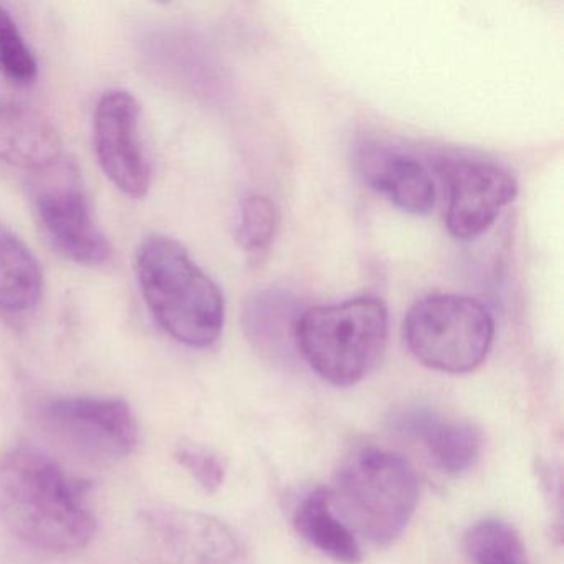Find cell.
Returning <instances> with one entry per match:
<instances>
[{
  "instance_id": "obj_1",
  "label": "cell",
  "mask_w": 564,
  "mask_h": 564,
  "mask_svg": "<svg viewBox=\"0 0 564 564\" xmlns=\"http://www.w3.org/2000/svg\"><path fill=\"white\" fill-rule=\"evenodd\" d=\"M88 488L37 445H14L0 457V518L35 550L68 553L90 543L97 520Z\"/></svg>"
},
{
  "instance_id": "obj_2",
  "label": "cell",
  "mask_w": 564,
  "mask_h": 564,
  "mask_svg": "<svg viewBox=\"0 0 564 564\" xmlns=\"http://www.w3.org/2000/svg\"><path fill=\"white\" fill-rule=\"evenodd\" d=\"M141 295L164 333L187 348H210L226 323L217 283L171 237H144L134 257Z\"/></svg>"
},
{
  "instance_id": "obj_3",
  "label": "cell",
  "mask_w": 564,
  "mask_h": 564,
  "mask_svg": "<svg viewBox=\"0 0 564 564\" xmlns=\"http://www.w3.org/2000/svg\"><path fill=\"white\" fill-rule=\"evenodd\" d=\"M328 491L333 507L355 533L388 546L414 517L419 480L399 452L362 445L343 460Z\"/></svg>"
},
{
  "instance_id": "obj_4",
  "label": "cell",
  "mask_w": 564,
  "mask_h": 564,
  "mask_svg": "<svg viewBox=\"0 0 564 564\" xmlns=\"http://www.w3.org/2000/svg\"><path fill=\"white\" fill-rule=\"evenodd\" d=\"M389 312L378 296H358L335 305L303 310L296 325V351L329 384H358L384 355Z\"/></svg>"
},
{
  "instance_id": "obj_5",
  "label": "cell",
  "mask_w": 564,
  "mask_h": 564,
  "mask_svg": "<svg viewBox=\"0 0 564 564\" xmlns=\"http://www.w3.org/2000/svg\"><path fill=\"white\" fill-rule=\"evenodd\" d=\"M402 338L421 365L464 375L487 359L495 338L494 315L471 296L429 295L409 310Z\"/></svg>"
},
{
  "instance_id": "obj_6",
  "label": "cell",
  "mask_w": 564,
  "mask_h": 564,
  "mask_svg": "<svg viewBox=\"0 0 564 564\" xmlns=\"http://www.w3.org/2000/svg\"><path fill=\"white\" fill-rule=\"evenodd\" d=\"M41 424L64 451L95 467L118 464L137 447V419L117 398L55 399L42 408Z\"/></svg>"
},
{
  "instance_id": "obj_7",
  "label": "cell",
  "mask_w": 564,
  "mask_h": 564,
  "mask_svg": "<svg viewBox=\"0 0 564 564\" xmlns=\"http://www.w3.org/2000/svg\"><path fill=\"white\" fill-rule=\"evenodd\" d=\"M34 176L32 203L52 243L80 265L97 267L107 262L110 242L95 220L77 166L64 158L51 170Z\"/></svg>"
},
{
  "instance_id": "obj_8",
  "label": "cell",
  "mask_w": 564,
  "mask_h": 564,
  "mask_svg": "<svg viewBox=\"0 0 564 564\" xmlns=\"http://www.w3.org/2000/svg\"><path fill=\"white\" fill-rule=\"evenodd\" d=\"M94 147L105 176L130 197H144L151 186L150 160L141 138V105L127 90H110L98 101Z\"/></svg>"
},
{
  "instance_id": "obj_9",
  "label": "cell",
  "mask_w": 564,
  "mask_h": 564,
  "mask_svg": "<svg viewBox=\"0 0 564 564\" xmlns=\"http://www.w3.org/2000/svg\"><path fill=\"white\" fill-rule=\"evenodd\" d=\"M438 173L447 187L445 226L465 242L484 236L518 194L517 180L487 161L448 160Z\"/></svg>"
},
{
  "instance_id": "obj_10",
  "label": "cell",
  "mask_w": 564,
  "mask_h": 564,
  "mask_svg": "<svg viewBox=\"0 0 564 564\" xmlns=\"http://www.w3.org/2000/svg\"><path fill=\"white\" fill-rule=\"evenodd\" d=\"M141 527L158 553L173 564H232L240 546L219 518L174 507L148 508Z\"/></svg>"
},
{
  "instance_id": "obj_11",
  "label": "cell",
  "mask_w": 564,
  "mask_h": 564,
  "mask_svg": "<svg viewBox=\"0 0 564 564\" xmlns=\"http://www.w3.org/2000/svg\"><path fill=\"white\" fill-rule=\"evenodd\" d=\"M356 163L362 181L402 213L429 216L434 210L435 184L421 161L389 148L366 147Z\"/></svg>"
},
{
  "instance_id": "obj_12",
  "label": "cell",
  "mask_w": 564,
  "mask_h": 564,
  "mask_svg": "<svg viewBox=\"0 0 564 564\" xmlns=\"http://www.w3.org/2000/svg\"><path fill=\"white\" fill-rule=\"evenodd\" d=\"M64 158L61 137L47 118L25 105L0 104V160L37 174Z\"/></svg>"
},
{
  "instance_id": "obj_13",
  "label": "cell",
  "mask_w": 564,
  "mask_h": 564,
  "mask_svg": "<svg viewBox=\"0 0 564 564\" xmlns=\"http://www.w3.org/2000/svg\"><path fill=\"white\" fill-rule=\"evenodd\" d=\"M399 429L417 437L445 474H464L480 457L481 434L470 422L445 419L427 409H419L402 414Z\"/></svg>"
},
{
  "instance_id": "obj_14",
  "label": "cell",
  "mask_w": 564,
  "mask_h": 564,
  "mask_svg": "<svg viewBox=\"0 0 564 564\" xmlns=\"http://www.w3.org/2000/svg\"><path fill=\"white\" fill-rule=\"evenodd\" d=\"M303 310L285 290H262L243 306L247 338L270 358L289 359L296 351V325Z\"/></svg>"
},
{
  "instance_id": "obj_15",
  "label": "cell",
  "mask_w": 564,
  "mask_h": 564,
  "mask_svg": "<svg viewBox=\"0 0 564 564\" xmlns=\"http://www.w3.org/2000/svg\"><path fill=\"white\" fill-rule=\"evenodd\" d=\"M44 293L41 263L24 240L0 224V315H31Z\"/></svg>"
},
{
  "instance_id": "obj_16",
  "label": "cell",
  "mask_w": 564,
  "mask_h": 564,
  "mask_svg": "<svg viewBox=\"0 0 564 564\" xmlns=\"http://www.w3.org/2000/svg\"><path fill=\"white\" fill-rule=\"evenodd\" d=\"M293 527L306 543L336 563L358 564L362 560L355 531L339 517L325 488H315L302 498L293 514Z\"/></svg>"
},
{
  "instance_id": "obj_17",
  "label": "cell",
  "mask_w": 564,
  "mask_h": 564,
  "mask_svg": "<svg viewBox=\"0 0 564 564\" xmlns=\"http://www.w3.org/2000/svg\"><path fill=\"white\" fill-rule=\"evenodd\" d=\"M464 550L471 564H530L518 531L498 518L471 524L464 536Z\"/></svg>"
},
{
  "instance_id": "obj_18",
  "label": "cell",
  "mask_w": 564,
  "mask_h": 564,
  "mask_svg": "<svg viewBox=\"0 0 564 564\" xmlns=\"http://www.w3.org/2000/svg\"><path fill=\"white\" fill-rule=\"evenodd\" d=\"M280 226V210L270 197L249 194L240 204L237 240L250 259L269 252Z\"/></svg>"
},
{
  "instance_id": "obj_19",
  "label": "cell",
  "mask_w": 564,
  "mask_h": 564,
  "mask_svg": "<svg viewBox=\"0 0 564 564\" xmlns=\"http://www.w3.org/2000/svg\"><path fill=\"white\" fill-rule=\"evenodd\" d=\"M0 72L15 85H29L39 75V64L11 12L0 6Z\"/></svg>"
},
{
  "instance_id": "obj_20",
  "label": "cell",
  "mask_w": 564,
  "mask_h": 564,
  "mask_svg": "<svg viewBox=\"0 0 564 564\" xmlns=\"http://www.w3.org/2000/svg\"><path fill=\"white\" fill-rule=\"evenodd\" d=\"M177 464L206 494H216L226 480V467L216 452L196 442H181L174 451Z\"/></svg>"
}]
</instances>
